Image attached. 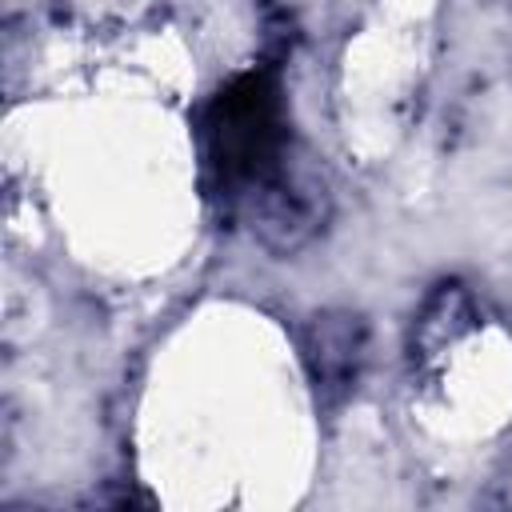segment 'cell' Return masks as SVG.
Wrapping results in <instances>:
<instances>
[{"instance_id":"7a4b0ae2","label":"cell","mask_w":512,"mask_h":512,"mask_svg":"<svg viewBox=\"0 0 512 512\" xmlns=\"http://www.w3.org/2000/svg\"><path fill=\"white\" fill-rule=\"evenodd\" d=\"M236 208L244 212V220L252 224V236L268 252L292 256L324 228L328 184H324L320 164L308 152L292 148L288 160L268 180H260Z\"/></svg>"},{"instance_id":"277c9868","label":"cell","mask_w":512,"mask_h":512,"mask_svg":"<svg viewBox=\"0 0 512 512\" xmlns=\"http://www.w3.org/2000/svg\"><path fill=\"white\" fill-rule=\"evenodd\" d=\"M472 320H476L472 296L460 284H440L412 324V360H420V364L436 360L448 344H456L472 328Z\"/></svg>"},{"instance_id":"6da1fadb","label":"cell","mask_w":512,"mask_h":512,"mask_svg":"<svg viewBox=\"0 0 512 512\" xmlns=\"http://www.w3.org/2000/svg\"><path fill=\"white\" fill-rule=\"evenodd\" d=\"M292 148L296 144L272 72H244L212 96L204 116V164L232 204H240L260 180H268Z\"/></svg>"},{"instance_id":"3957f363","label":"cell","mask_w":512,"mask_h":512,"mask_svg":"<svg viewBox=\"0 0 512 512\" xmlns=\"http://www.w3.org/2000/svg\"><path fill=\"white\" fill-rule=\"evenodd\" d=\"M300 360L312 384V396L324 412L340 408L368 364V324L360 312L348 308H328L308 316V324L300 328Z\"/></svg>"}]
</instances>
